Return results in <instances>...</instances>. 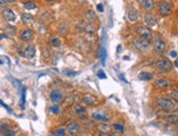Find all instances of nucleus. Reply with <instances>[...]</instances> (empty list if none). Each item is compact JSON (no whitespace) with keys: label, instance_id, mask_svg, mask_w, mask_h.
I'll return each mask as SVG.
<instances>
[{"label":"nucleus","instance_id":"bb28decb","mask_svg":"<svg viewBox=\"0 0 178 136\" xmlns=\"http://www.w3.org/2000/svg\"><path fill=\"white\" fill-rule=\"evenodd\" d=\"M25 88H22V94H21V107L23 108L25 105V95H26Z\"/></svg>","mask_w":178,"mask_h":136},{"label":"nucleus","instance_id":"7ed1b4c3","mask_svg":"<svg viewBox=\"0 0 178 136\" xmlns=\"http://www.w3.org/2000/svg\"><path fill=\"white\" fill-rule=\"evenodd\" d=\"M132 44L136 48L138 49L139 51H141V52H147L149 49H150V41L149 40H145L143 38H136L134 39V41H132Z\"/></svg>","mask_w":178,"mask_h":136},{"label":"nucleus","instance_id":"2eb2a0df","mask_svg":"<svg viewBox=\"0 0 178 136\" xmlns=\"http://www.w3.org/2000/svg\"><path fill=\"white\" fill-rule=\"evenodd\" d=\"M92 119L95 120V121H99V122H107L109 120L108 117H106L105 114H102V113H99V112L92 113Z\"/></svg>","mask_w":178,"mask_h":136},{"label":"nucleus","instance_id":"9d476101","mask_svg":"<svg viewBox=\"0 0 178 136\" xmlns=\"http://www.w3.org/2000/svg\"><path fill=\"white\" fill-rule=\"evenodd\" d=\"M1 14H2V16H3L7 21H9V22L15 21V18H16L14 14V12L10 9H3L2 10V12H1Z\"/></svg>","mask_w":178,"mask_h":136},{"label":"nucleus","instance_id":"412c9836","mask_svg":"<svg viewBox=\"0 0 178 136\" xmlns=\"http://www.w3.org/2000/svg\"><path fill=\"white\" fill-rule=\"evenodd\" d=\"M21 20H22V22L24 24H31L33 22V16L29 14V13H23V14L21 15Z\"/></svg>","mask_w":178,"mask_h":136},{"label":"nucleus","instance_id":"c9c22d12","mask_svg":"<svg viewBox=\"0 0 178 136\" xmlns=\"http://www.w3.org/2000/svg\"><path fill=\"white\" fill-rule=\"evenodd\" d=\"M96 8H97V11H99V12H103V11H104V7H103V5H101V3L96 5Z\"/></svg>","mask_w":178,"mask_h":136},{"label":"nucleus","instance_id":"20e7f679","mask_svg":"<svg viewBox=\"0 0 178 136\" xmlns=\"http://www.w3.org/2000/svg\"><path fill=\"white\" fill-rule=\"evenodd\" d=\"M137 33L139 34V36L141 37V38L145 39V40H152L153 38V35H152V32H151V29L147 27V26H138L137 27Z\"/></svg>","mask_w":178,"mask_h":136},{"label":"nucleus","instance_id":"f3484780","mask_svg":"<svg viewBox=\"0 0 178 136\" xmlns=\"http://www.w3.org/2000/svg\"><path fill=\"white\" fill-rule=\"evenodd\" d=\"M50 99L54 102H59L62 99V94L58 90H54V92H50Z\"/></svg>","mask_w":178,"mask_h":136},{"label":"nucleus","instance_id":"72a5a7b5","mask_svg":"<svg viewBox=\"0 0 178 136\" xmlns=\"http://www.w3.org/2000/svg\"><path fill=\"white\" fill-rule=\"evenodd\" d=\"M0 105H1V106H2V107H3V108H5V109H7V111H8V112H10V113H11V112H12V110H11V108L9 107V106H7V105H5V102L2 101L1 99H0Z\"/></svg>","mask_w":178,"mask_h":136},{"label":"nucleus","instance_id":"e433bc0d","mask_svg":"<svg viewBox=\"0 0 178 136\" xmlns=\"http://www.w3.org/2000/svg\"><path fill=\"white\" fill-rule=\"evenodd\" d=\"M64 73H66V74H67L68 76H74V75L77 74L75 72H72V71H66Z\"/></svg>","mask_w":178,"mask_h":136},{"label":"nucleus","instance_id":"4c0bfd02","mask_svg":"<svg viewBox=\"0 0 178 136\" xmlns=\"http://www.w3.org/2000/svg\"><path fill=\"white\" fill-rule=\"evenodd\" d=\"M1 130H2L3 132L8 131V130H9V125H8V124H3V125H1Z\"/></svg>","mask_w":178,"mask_h":136},{"label":"nucleus","instance_id":"393cba45","mask_svg":"<svg viewBox=\"0 0 178 136\" xmlns=\"http://www.w3.org/2000/svg\"><path fill=\"white\" fill-rule=\"evenodd\" d=\"M113 129H114L115 131H117V132H119V133H124V131H125V127H124V125L123 124H118V123H114L113 124Z\"/></svg>","mask_w":178,"mask_h":136},{"label":"nucleus","instance_id":"c756f323","mask_svg":"<svg viewBox=\"0 0 178 136\" xmlns=\"http://www.w3.org/2000/svg\"><path fill=\"white\" fill-rule=\"evenodd\" d=\"M84 29H85V32H88V33H94L95 32V27L92 24H88L86 26H84Z\"/></svg>","mask_w":178,"mask_h":136},{"label":"nucleus","instance_id":"f704fd0d","mask_svg":"<svg viewBox=\"0 0 178 136\" xmlns=\"http://www.w3.org/2000/svg\"><path fill=\"white\" fill-rule=\"evenodd\" d=\"M97 76L99 78H106V74H105V72L103 70H99V72H97Z\"/></svg>","mask_w":178,"mask_h":136},{"label":"nucleus","instance_id":"49530a36","mask_svg":"<svg viewBox=\"0 0 178 136\" xmlns=\"http://www.w3.org/2000/svg\"><path fill=\"white\" fill-rule=\"evenodd\" d=\"M0 64H2V61H1V60H0Z\"/></svg>","mask_w":178,"mask_h":136},{"label":"nucleus","instance_id":"a878e982","mask_svg":"<svg viewBox=\"0 0 178 136\" xmlns=\"http://www.w3.org/2000/svg\"><path fill=\"white\" fill-rule=\"evenodd\" d=\"M50 45L54 46V47H58L60 45V40L58 37H54V38L50 39Z\"/></svg>","mask_w":178,"mask_h":136},{"label":"nucleus","instance_id":"1a4fd4ad","mask_svg":"<svg viewBox=\"0 0 178 136\" xmlns=\"http://www.w3.org/2000/svg\"><path fill=\"white\" fill-rule=\"evenodd\" d=\"M85 108L83 106H81L79 103H74L73 106H72V113H73L74 116H77V117H81V116H83L85 114Z\"/></svg>","mask_w":178,"mask_h":136},{"label":"nucleus","instance_id":"cd10ccee","mask_svg":"<svg viewBox=\"0 0 178 136\" xmlns=\"http://www.w3.org/2000/svg\"><path fill=\"white\" fill-rule=\"evenodd\" d=\"M49 110L51 113H54V114H58V113H60V107L59 106H53V107L49 108Z\"/></svg>","mask_w":178,"mask_h":136},{"label":"nucleus","instance_id":"9b49d317","mask_svg":"<svg viewBox=\"0 0 178 136\" xmlns=\"http://www.w3.org/2000/svg\"><path fill=\"white\" fill-rule=\"evenodd\" d=\"M127 18L130 22H136L139 18V13L138 11L134 9V8H130V9L127 11Z\"/></svg>","mask_w":178,"mask_h":136},{"label":"nucleus","instance_id":"7c9ffc66","mask_svg":"<svg viewBox=\"0 0 178 136\" xmlns=\"http://www.w3.org/2000/svg\"><path fill=\"white\" fill-rule=\"evenodd\" d=\"M170 98H172L173 101L178 102V92L177 90H173V92H170Z\"/></svg>","mask_w":178,"mask_h":136},{"label":"nucleus","instance_id":"c03bdc74","mask_svg":"<svg viewBox=\"0 0 178 136\" xmlns=\"http://www.w3.org/2000/svg\"><path fill=\"white\" fill-rule=\"evenodd\" d=\"M3 37H5V35H0V39H1V38H3Z\"/></svg>","mask_w":178,"mask_h":136},{"label":"nucleus","instance_id":"39448f33","mask_svg":"<svg viewBox=\"0 0 178 136\" xmlns=\"http://www.w3.org/2000/svg\"><path fill=\"white\" fill-rule=\"evenodd\" d=\"M172 11V5L170 2H168L166 0H163L160 2L158 5V13L162 16H167Z\"/></svg>","mask_w":178,"mask_h":136},{"label":"nucleus","instance_id":"ea45409f","mask_svg":"<svg viewBox=\"0 0 178 136\" xmlns=\"http://www.w3.org/2000/svg\"><path fill=\"white\" fill-rule=\"evenodd\" d=\"M170 57H172V58H176V57H177V52H176V51H170Z\"/></svg>","mask_w":178,"mask_h":136},{"label":"nucleus","instance_id":"423d86ee","mask_svg":"<svg viewBox=\"0 0 178 136\" xmlns=\"http://www.w3.org/2000/svg\"><path fill=\"white\" fill-rule=\"evenodd\" d=\"M80 129H81V126H80V124L78 122H75V121L69 122V123L67 124L66 133H68V135H70V136H77L79 134Z\"/></svg>","mask_w":178,"mask_h":136},{"label":"nucleus","instance_id":"c85d7f7f","mask_svg":"<svg viewBox=\"0 0 178 136\" xmlns=\"http://www.w3.org/2000/svg\"><path fill=\"white\" fill-rule=\"evenodd\" d=\"M25 9L27 10H33L36 8V5H35L34 2H31V1H27V2H25Z\"/></svg>","mask_w":178,"mask_h":136},{"label":"nucleus","instance_id":"37998d69","mask_svg":"<svg viewBox=\"0 0 178 136\" xmlns=\"http://www.w3.org/2000/svg\"><path fill=\"white\" fill-rule=\"evenodd\" d=\"M8 3H12V2H15V0H5Z\"/></svg>","mask_w":178,"mask_h":136},{"label":"nucleus","instance_id":"0eeeda50","mask_svg":"<svg viewBox=\"0 0 178 136\" xmlns=\"http://www.w3.org/2000/svg\"><path fill=\"white\" fill-rule=\"evenodd\" d=\"M153 48L157 54H163L166 49V43L162 38H156L153 43Z\"/></svg>","mask_w":178,"mask_h":136},{"label":"nucleus","instance_id":"ddd939ff","mask_svg":"<svg viewBox=\"0 0 178 136\" xmlns=\"http://www.w3.org/2000/svg\"><path fill=\"white\" fill-rule=\"evenodd\" d=\"M33 31L32 29H25L22 32V34H21V40H23V41H30L31 39L33 38Z\"/></svg>","mask_w":178,"mask_h":136},{"label":"nucleus","instance_id":"f8f14e48","mask_svg":"<svg viewBox=\"0 0 178 136\" xmlns=\"http://www.w3.org/2000/svg\"><path fill=\"white\" fill-rule=\"evenodd\" d=\"M35 52H36V50H35V47L34 46H32V45H29L26 48H25L24 52H23V54H24L25 58L27 59H32L33 57L35 56Z\"/></svg>","mask_w":178,"mask_h":136},{"label":"nucleus","instance_id":"79ce46f5","mask_svg":"<svg viewBox=\"0 0 178 136\" xmlns=\"http://www.w3.org/2000/svg\"><path fill=\"white\" fill-rule=\"evenodd\" d=\"M174 65H175V67H176V68L178 69V58L176 59V60H175V63H174Z\"/></svg>","mask_w":178,"mask_h":136},{"label":"nucleus","instance_id":"2f4dec72","mask_svg":"<svg viewBox=\"0 0 178 136\" xmlns=\"http://www.w3.org/2000/svg\"><path fill=\"white\" fill-rule=\"evenodd\" d=\"M106 57H107L106 50H105V48H102V49H101V58H102V62H103V64H105V60H106Z\"/></svg>","mask_w":178,"mask_h":136},{"label":"nucleus","instance_id":"473e14b6","mask_svg":"<svg viewBox=\"0 0 178 136\" xmlns=\"http://www.w3.org/2000/svg\"><path fill=\"white\" fill-rule=\"evenodd\" d=\"M2 136H15V133L13 131L8 130V131H5V132L2 133Z\"/></svg>","mask_w":178,"mask_h":136},{"label":"nucleus","instance_id":"dca6fc26","mask_svg":"<svg viewBox=\"0 0 178 136\" xmlns=\"http://www.w3.org/2000/svg\"><path fill=\"white\" fill-rule=\"evenodd\" d=\"M82 101L84 102V105L86 106H92L96 102V98L93 97L92 95H85L83 98H82Z\"/></svg>","mask_w":178,"mask_h":136},{"label":"nucleus","instance_id":"aec40b11","mask_svg":"<svg viewBox=\"0 0 178 136\" xmlns=\"http://www.w3.org/2000/svg\"><path fill=\"white\" fill-rule=\"evenodd\" d=\"M139 78L141 81H151L153 78V74L150 72H141L139 75Z\"/></svg>","mask_w":178,"mask_h":136},{"label":"nucleus","instance_id":"58836bf2","mask_svg":"<svg viewBox=\"0 0 178 136\" xmlns=\"http://www.w3.org/2000/svg\"><path fill=\"white\" fill-rule=\"evenodd\" d=\"M7 5H8V2L5 0H0V7H5Z\"/></svg>","mask_w":178,"mask_h":136},{"label":"nucleus","instance_id":"f257e3e1","mask_svg":"<svg viewBox=\"0 0 178 136\" xmlns=\"http://www.w3.org/2000/svg\"><path fill=\"white\" fill-rule=\"evenodd\" d=\"M156 105L164 111H170L175 108V102L172 99L166 97H158L156 99Z\"/></svg>","mask_w":178,"mask_h":136},{"label":"nucleus","instance_id":"a19ab883","mask_svg":"<svg viewBox=\"0 0 178 136\" xmlns=\"http://www.w3.org/2000/svg\"><path fill=\"white\" fill-rule=\"evenodd\" d=\"M106 136H120L119 133H108V134H106Z\"/></svg>","mask_w":178,"mask_h":136},{"label":"nucleus","instance_id":"f03ea898","mask_svg":"<svg viewBox=\"0 0 178 136\" xmlns=\"http://www.w3.org/2000/svg\"><path fill=\"white\" fill-rule=\"evenodd\" d=\"M155 68L157 69L160 72L167 73V72H170V71H172V69H173V63H172L168 59H161V60L156 61Z\"/></svg>","mask_w":178,"mask_h":136},{"label":"nucleus","instance_id":"a18cd8bd","mask_svg":"<svg viewBox=\"0 0 178 136\" xmlns=\"http://www.w3.org/2000/svg\"><path fill=\"white\" fill-rule=\"evenodd\" d=\"M46 1H48V2H53L54 0H46Z\"/></svg>","mask_w":178,"mask_h":136},{"label":"nucleus","instance_id":"5701e85b","mask_svg":"<svg viewBox=\"0 0 178 136\" xmlns=\"http://www.w3.org/2000/svg\"><path fill=\"white\" fill-rule=\"evenodd\" d=\"M85 16H86V19L89 20L90 22H93L95 19H96V15H95V12L94 11H92V10H89L88 12H86V14H85Z\"/></svg>","mask_w":178,"mask_h":136},{"label":"nucleus","instance_id":"4be33fe9","mask_svg":"<svg viewBox=\"0 0 178 136\" xmlns=\"http://www.w3.org/2000/svg\"><path fill=\"white\" fill-rule=\"evenodd\" d=\"M165 120H166V121H168L169 123L177 124V123H178V114H172V116H167V117H165Z\"/></svg>","mask_w":178,"mask_h":136},{"label":"nucleus","instance_id":"6e6552de","mask_svg":"<svg viewBox=\"0 0 178 136\" xmlns=\"http://www.w3.org/2000/svg\"><path fill=\"white\" fill-rule=\"evenodd\" d=\"M144 22L150 26V27H154L157 25V19L155 18V15L152 13H147L144 15Z\"/></svg>","mask_w":178,"mask_h":136},{"label":"nucleus","instance_id":"b1692460","mask_svg":"<svg viewBox=\"0 0 178 136\" xmlns=\"http://www.w3.org/2000/svg\"><path fill=\"white\" fill-rule=\"evenodd\" d=\"M51 136H66V130L64 129H58L57 131L51 133Z\"/></svg>","mask_w":178,"mask_h":136},{"label":"nucleus","instance_id":"a211bd4d","mask_svg":"<svg viewBox=\"0 0 178 136\" xmlns=\"http://www.w3.org/2000/svg\"><path fill=\"white\" fill-rule=\"evenodd\" d=\"M155 85L160 88H167L169 87V82H168L166 78H158L156 80V82H155Z\"/></svg>","mask_w":178,"mask_h":136},{"label":"nucleus","instance_id":"6ab92c4d","mask_svg":"<svg viewBox=\"0 0 178 136\" xmlns=\"http://www.w3.org/2000/svg\"><path fill=\"white\" fill-rule=\"evenodd\" d=\"M97 129H99V133H102V134H108L109 132H110V125H108L107 123H102V124H99V126H97Z\"/></svg>","mask_w":178,"mask_h":136},{"label":"nucleus","instance_id":"4468645a","mask_svg":"<svg viewBox=\"0 0 178 136\" xmlns=\"http://www.w3.org/2000/svg\"><path fill=\"white\" fill-rule=\"evenodd\" d=\"M139 2L141 3L142 8L145 11H151L154 8V1L153 0H139Z\"/></svg>","mask_w":178,"mask_h":136}]
</instances>
